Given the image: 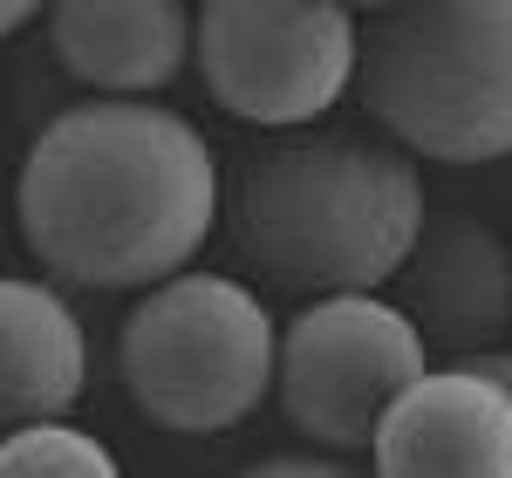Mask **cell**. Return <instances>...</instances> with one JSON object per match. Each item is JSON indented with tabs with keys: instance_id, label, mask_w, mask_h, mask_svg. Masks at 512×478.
Masks as SVG:
<instances>
[{
	"instance_id": "obj_1",
	"label": "cell",
	"mask_w": 512,
	"mask_h": 478,
	"mask_svg": "<svg viewBox=\"0 0 512 478\" xmlns=\"http://www.w3.org/2000/svg\"><path fill=\"white\" fill-rule=\"evenodd\" d=\"M219 219V164L178 110L89 96L41 130L14 178V226L48 274L137 294L192 267Z\"/></svg>"
},
{
	"instance_id": "obj_2",
	"label": "cell",
	"mask_w": 512,
	"mask_h": 478,
	"mask_svg": "<svg viewBox=\"0 0 512 478\" xmlns=\"http://www.w3.org/2000/svg\"><path fill=\"white\" fill-rule=\"evenodd\" d=\"M424 226V178L396 144L287 137L246 164L233 239L246 267L287 294L390 287Z\"/></svg>"
},
{
	"instance_id": "obj_3",
	"label": "cell",
	"mask_w": 512,
	"mask_h": 478,
	"mask_svg": "<svg viewBox=\"0 0 512 478\" xmlns=\"http://www.w3.org/2000/svg\"><path fill=\"white\" fill-rule=\"evenodd\" d=\"M349 89L417 158H512V0L369 7V21H355Z\"/></svg>"
},
{
	"instance_id": "obj_4",
	"label": "cell",
	"mask_w": 512,
	"mask_h": 478,
	"mask_svg": "<svg viewBox=\"0 0 512 478\" xmlns=\"http://www.w3.org/2000/svg\"><path fill=\"white\" fill-rule=\"evenodd\" d=\"M274 315L233 274L151 280L117 335V376L137 417L178 438H219L274 397Z\"/></svg>"
},
{
	"instance_id": "obj_5",
	"label": "cell",
	"mask_w": 512,
	"mask_h": 478,
	"mask_svg": "<svg viewBox=\"0 0 512 478\" xmlns=\"http://www.w3.org/2000/svg\"><path fill=\"white\" fill-rule=\"evenodd\" d=\"M192 62L212 103L260 130L328 117L355 82V7L342 0H205Z\"/></svg>"
},
{
	"instance_id": "obj_6",
	"label": "cell",
	"mask_w": 512,
	"mask_h": 478,
	"mask_svg": "<svg viewBox=\"0 0 512 478\" xmlns=\"http://www.w3.org/2000/svg\"><path fill=\"white\" fill-rule=\"evenodd\" d=\"M431 369L417 321L376 287L362 294H315L301 315L274 335V397L301 438L328 451H369L376 417L396 390Z\"/></svg>"
},
{
	"instance_id": "obj_7",
	"label": "cell",
	"mask_w": 512,
	"mask_h": 478,
	"mask_svg": "<svg viewBox=\"0 0 512 478\" xmlns=\"http://www.w3.org/2000/svg\"><path fill=\"white\" fill-rule=\"evenodd\" d=\"M383 478H512V397L478 369H417L369 431Z\"/></svg>"
},
{
	"instance_id": "obj_8",
	"label": "cell",
	"mask_w": 512,
	"mask_h": 478,
	"mask_svg": "<svg viewBox=\"0 0 512 478\" xmlns=\"http://www.w3.org/2000/svg\"><path fill=\"white\" fill-rule=\"evenodd\" d=\"M396 308L417 321L424 349H492L512 321V253L472 212H424L396 267Z\"/></svg>"
},
{
	"instance_id": "obj_9",
	"label": "cell",
	"mask_w": 512,
	"mask_h": 478,
	"mask_svg": "<svg viewBox=\"0 0 512 478\" xmlns=\"http://www.w3.org/2000/svg\"><path fill=\"white\" fill-rule=\"evenodd\" d=\"M55 62L96 96H158L192 62V7L185 0H48Z\"/></svg>"
},
{
	"instance_id": "obj_10",
	"label": "cell",
	"mask_w": 512,
	"mask_h": 478,
	"mask_svg": "<svg viewBox=\"0 0 512 478\" xmlns=\"http://www.w3.org/2000/svg\"><path fill=\"white\" fill-rule=\"evenodd\" d=\"M89 383V342L48 280L0 274V431L69 417Z\"/></svg>"
},
{
	"instance_id": "obj_11",
	"label": "cell",
	"mask_w": 512,
	"mask_h": 478,
	"mask_svg": "<svg viewBox=\"0 0 512 478\" xmlns=\"http://www.w3.org/2000/svg\"><path fill=\"white\" fill-rule=\"evenodd\" d=\"M0 478H117V458L69 417H35L0 431Z\"/></svg>"
},
{
	"instance_id": "obj_12",
	"label": "cell",
	"mask_w": 512,
	"mask_h": 478,
	"mask_svg": "<svg viewBox=\"0 0 512 478\" xmlns=\"http://www.w3.org/2000/svg\"><path fill=\"white\" fill-rule=\"evenodd\" d=\"M253 472H260V478H280V472H308V478H335V465H328V458H260V465H253Z\"/></svg>"
},
{
	"instance_id": "obj_13",
	"label": "cell",
	"mask_w": 512,
	"mask_h": 478,
	"mask_svg": "<svg viewBox=\"0 0 512 478\" xmlns=\"http://www.w3.org/2000/svg\"><path fill=\"white\" fill-rule=\"evenodd\" d=\"M41 7H48V0H0V41L21 35L28 21H41Z\"/></svg>"
},
{
	"instance_id": "obj_14",
	"label": "cell",
	"mask_w": 512,
	"mask_h": 478,
	"mask_svg": "<svg viewBox=\"0 0 512 478\" xmlns=\"http://www.w3.org/2000/svg\"><path fill=\"white\" fill-rule=\"evenodd\" d=\"M472 362H478V369H485V376H492V383H499V390L512 397V349H472Z\"/></svg>"
},
{
	"instance_id": "obj_15",
	"label": "cell",
	"mask_w": 512,
	"mask_h": 478,
	"mask_svg": "<svg viewBox=\"0 0 512 478\" xmlns=\"http://www.w3.org/2000/svg\"><path fill=\"white\" fill-rule=\"evenodd\" d=\"M342 7H383V0H342Z\"/></svg>"
}]
</instances>
